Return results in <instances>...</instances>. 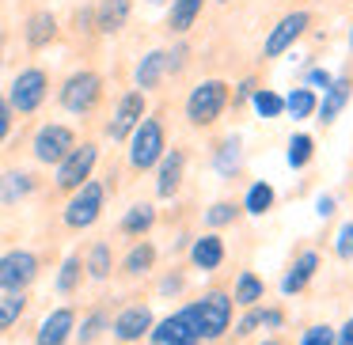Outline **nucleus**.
<instances>
[{
  "label": "nucleus",
  "mask_w": 353,
  "mask_h": 345,
  "mask_svg": "<svg viewBox=\"0 0 353 345\" xmlns=\"http://www.w3.org/2000/svg\"><path fill=\"white\" fill-rule=\"evenodd\" d=\"M186 307H190L194 326H198V342H216L232 326V296L228 292H205L201 300H194Z\"/></svg>",
  "instance_id": "f257e3e1"
},
{
  "label": "nucleus",
  "mask_w": 353,
  "mask_h": 345,
  "mask_svg": "<svg viewBox=\"0 0 353 345\" xmlns=\"http://www.w3.org/2000/svg\"><path fill=\"white\" fill-rule=\"evenodd\" d=\"M232 92L224 80H201L190 95H186V122L190 125H213L224 114Z\"/></svg>",
  "instance_id": "f03ea898"
},
{
  "label": "nucleus",
  "mask_w": 353,
  "mask_h": 345,
  "mask_svg": "<svg viewBox=\"0 0 353 345\" xmlns=\"http://www.w3.org/2000/svg\"><path fill=\"white\" fill-rule=\"evenodd\" d=\"M163 152H168L163 122L160 118H141V125L130 133V167L133 171H148V167L160 163Z\"/></svg>",
  "instance_id": "7ed1b4c3"
},
{
  "label": "nucleus",
  "mask_w": 353,
  "mask_h": 345,
  "mask_svg": "<svg viewBox=\"0 0 353 345\" xmlns=\"http://www.w3.org/2000/svg\"><path fill=\"white\" fill-rule=\"evenodd\" d=\"M61 107L69 110V114H88V110H95V103L103 99V76L92 69H80L72 72L69 80L61 84Z\"/></svg>",
  "instance_id": "20e7f679"
},
{
  "label": "nucleus",
  "mask_w": 353,
  "mask_h": 345,
  "mask_svg": "<svg viewBox=\"0 0 353 345\" xmlns=\"http://www.w3.org/2000/svg\"><path fill=\"white\" fill-rule=\"evenodd\" d=\"M46 92H50L46 69H23L8 87V107L19 110V114H34L46 103Z\"/></svg>",
  "instance_id": "39448f33"
},
{
  "label": "nucleus",
  "mask_w": 353,
  "mask_h": 345,
  "mask_svg": "<svg viewBox=\"0 0 353 345\" xmlns=\"http://www.w3.org/2000/svg\"><path fill=\"white\" fill-rule=\"evenodd\" d=\"M103 201H107L103 182H92V178H88V182L69 198V205H65V224H69V228H92L103 213Z\"/></svg>",
  "instance_id": "423d86ee"
},
{
  "label": "nucleus",
  "mask_w": 353,
  "mask_h": 345,
  "mask_svg": "<svg viewBox=\"0 0 353 345\" xmlns=\"http://www.w3.org/2000/svg\"><path fill=\"white\" fill-rule=\"evenodd\" d=\"M72 148H77V133H72L69 125H61V122L42 125V129L34 133V140H31L34 160H39V163H54V167L72 152Z\"/></svg>",
  "instance_id": "0eeeda50"
},
{
  "label": "nucleus",
  "mask_w": 353,
  "mask_h": 345,
  "mask_svg": "<svg viewBox=\"0 0 353 345\" xmlns=\"http://www.w3.org/2000/svg\"><path fill=\"white\" fill-rule=\"evenodd\" d=\"M95 160H99V148H95L92 140L77 145L61 163H57V190H80V186H84L88 178H92Z\"/></svg>",
  "instance_id": "6e6552de"
},
{
  "label": "nucleus",
  "mask_w": 353,
  "mask_h": 345,
  "mask_svg": "<svg viewBox=\"0 0 353 345\" xmlns=\"http://www.w3.org/2000/svg\"><path fill=\"white\" fill-rule=\"evenodd\" d=\"M39 277V254L8 251L0 254V292H23Z\"/></svg>",
  "instance_id": "1a4fd4ad"
},
{
  "label": "nucleus",
  "mask_w": 353,
  "mask_h": 345,
  "mask_svg": "<svg viewBox=\"0 0 353 345\" xmlns=\"http://www.w3.org/2000/svg\"><path fill=\"white\" fill-rule=\"evenodd\" d=\"M312 27V12H289V16L277 19V27L270 31L266 46H262V57H281L292 50V42H300Z\"/></svg>",
  "instance_id": "9d476101"
},
{
  "label": "nucleus",
  "mask_w": 353,
  "mask_h": 345,
  "mask_svg": "<svg viewBox=\"0 0 353 345\" xmlns=\"http://www.w3.org/2000/svg\"><path fill=\"white\" fill-rule=\"evenodd\" d=\"M152 326H156L152 307H145V304H130L110 319V334H114L122 345H133V342H141V337H148Z\"/></svg>",
  "instance_id": "9b49d317"
},
{
  "label": "nucleus",
  "mask_w": 353,
  "mask_h": 345,
  "mask_svg": "<svg viewBox=\"0 0 353 345\" xmlns=\"http://www.w3.org/2000/svg\"><path fill=\"white\" fill-rule=\"evenodd\" d=\"M148 342H163V345H198V326H194L190 307H179L175 315L160 319L148 330Z\"/></svg>",
  "instance_id": "f8f14e48"
},
{
  "label": "nucleus",
  "mask_w": 353,
  "mask_h": 345,
  "mask_svg": "<svg viewBox=\"0 0 353 345\" xmlns=\"http://www.w3.org/2000/svg\"><path fill=\"white\" fill-rule=\"evenodd\" d=\"M141 118H145V92H125L114 107V118L107 122V137L130 140V133L141 125Z\"/></svg>",
  "instance_id": "ddd939ff"
},
{
  "label": "nucleus",
  "mask_w": 353,
  "mask_h": 345,
  "mask_svg": "<svg viewBox=\"0 0 353 345\" xmlns=\"http://www.w3.org/2000/svg\"><path fill=\"white\" fill-rule=\"evenodd\" d=\"M77 330V311L72 307H54L46 319L39 322V334H34V345H65Z\"/></svg>",
  "instance_id": "4468645a"
},
{
  "label": "nucleus",
  "mask_w": 353,
  "mask_h": 345,
  "mask_svg": "<svg viewBox=\"0 0 353 345\" xmlns=\"http://www.w3.org/2000/svg\"><path fill=\"white\" fill-rule=\"evenodd\" d=\"M183 171H186V156L179 148L163 152L160 163H156V194L160 198H175L179 186H183Z\"/></svg>",
  "instance_id": "2eb2a0df"
},
{
  "label": "nucleus",
  "mask_w": 353,
  "mask_h": 345,
  "mask_svg": "<svg viewBox=\"0 0 353 345\" xmlns=\"http://www.w3.org/2000/svg\"><path fill=\"white\" fill-rule=\"evenodd\" d=\"M350 95H353V80L350 76H334V84L323 92V99H319V107H315V114H319V122L323 125H330L338 114L345 110V103H350Z\"/></svg>",
  "instance_id": "dca6fc26"
},
{
  "label": "nucleus",
  "mask_w": 353,
  "mask_h": 345,
  "mask_svg": "<svg viewBox=\"0 0 353 345\" xmlns=\"http://www.w3.org/2000/svg\"><path fill=\"white\" fill-rule=\"evenodd\" d=\"M319 273V251H300V258L292 262V269L281 277V292L285 296H296L307 289V281Z\"/></svg>",
  "instance_id": "f3484780"
},
{
  "label": "nucleus",
  "mask_w": 353,
  "mask_h": 345,
  "mask_svg": "<svg viewBox=\"0 0 353 345\" xmlns=\"http://www.w3.org/2000/svg\"><path fill=\"white\" fill-rule=\"evenodd\" d=\"M171 72V61H168V50H152V54H145L137 61V72H133V80H137V92H152V87H160V80Z\"/></svg>",
  "instance_id": "a211bd4d"
},
{
  "label": "nucleus",
  "mask_w": 353,
  "mask_h": 345,
  "mask_svg": "<svg viewBox=\"0 0 353 345\" xmlns=\"http://www.w3.org/2000/svg\"><path fill=\"white\" fill-rule=\"evenodd\" d=\"M190 262L201 269V273L216 269V266L224 262V239L213 236V231H209V236H198V239L190 243Z\"/></svg>",
  "instance_id": "6ab92c4d"
},
{
  "label": "nucleus",
  "mask_w": 353,
  "mask_h": 345,
  "mask_svg": "<svg viewBox=\"0 0 353 345\" xmlns=\"http://www.w3.org/2000/svg\"><path fill=\"white\" fill-rule=\"evenodd\" d=\"M133 4L130 0H99V8H95V27H99L103 34H118L125 27V19H130Z\"/></svg>",
  "instance_id": "aec40b11"
},
{
  "label": "nucleus",
  "mask_w": 353,
  "mask_h": 345,
  "mask_svg": "<svg viewBox=\"0 0 353 345\" xmlns=\"http://www.w3.org/2000/svg\"><path fill=\"white\" fill-rule=\"evenodd\" d=\"M34 190V178L27 171H4L0 175V205H16Z\"/></svg>",
  "instance_id": "412c9836"
},
{
  "label": "nucleus",
  "mask_w": 353,
  "mask_h": 345,
  "mask_svg": "<svg viewBox=\"0 0 353 345\" xmlns=\"http://www.w3.org/2000/svg\"><path fill=\"white\" fill-rule=\"evenodd\" d=\"M54 39H57V19H54V12H34V16L27 19V46H31V50H42V46H50Z\"/></svg>",
  "instance_id": "4be33fe9"
},
{
  "label": "nucleus",
  "mask_w": 353,
  "mask_h": 345,
  "mask_svg": "<svg viewBox=\"0 0 353 345\" xmlns=\"http://www.w3.org/2000/svg\"><path fill=\"white\" fill-rule=\"evenodd\" d=\"M205 0H171V12H168V27L175 34H186L194 23H198Z\"/></svg>",
  "instance_id": "5701e85b"
},
{
  "label": "nucleus",
  "mask_w": 353,
  "mask_h": 345,
  "mask_svg": "<svg viewBox=\"0 0 353 345\" xmlns=\"http://www.w3.org/2000/svg\"><path fill=\"white\" fill-rule=\"evenodd\" d=\"M266 296V284H262L259 273H251V269H243V273L236 277V292H232V304L239 307H259V300Z\"/></svg>",
  "instance_id": "b1692460"
},
{
  "label": "nucleus",
  "mask_w": 353,
  "mask_h": 345,
  "mask_svg": "<svg viewBox=\"0 0 353 345\" xmlns=\"http://www.w3.org/2000/svg\"><path fill=\"white\" fill-rule=\"evenodd\" d=\"M156 266V247L148 243V239H141V243H133L130 247V254L122 258V269L130 277H141V273H148V269Z\"/></svg>",
  "instance_id": "393cba45"
},
{
  "label": "nucleus",
  "mask_w": 353,
  "mask_h": 345,
  "mask_svg": "<svg viewBox=\"0 0 353 345\" xmlns=\"http://www.w3.org/2000/svg\"><path fill=\"white\" fill-rule=\"evenodd\" d=\"M152 224H156V209L148 205V201L125 209V216H122V231H125V236H133V239H141L148 228H152Z\"/></svg>",
  "instance_id": "a878e982"
},
{
  "label": "nucleus",
  "mask_w": 353,
  "mask_h": 345,
  "mask_svg": "<svg viewBox=\"0 0 353 345\" xmlns=\"http://www.w3.org/2000/svg\"><path fill=\"white\" fill-rule=\"evenodd\" d=\"M84 269H88V277H95V281H107L110 269H114L110 243H92V251H88V258H84Z\"/></svg>",
  "instance_id": "bb28decb"
},
{
  "label": "nucleus",
  "mask_w": 353,
  "mask_h": 345,
  "mask_svg": "<svg viewBox=\"0 0 353 345\" xmlns=\"http://www.w3.org/2000/svg\"><path fill=\"white\" fill-rule=\"evenodd\" d=\"M315 107H319V95L307 92V87H292L289 95H285V110H289L296 122H304V118L315 114Z\"/></svg>",
  "instance_id": "cd10ccee"
},
{
  "label": "nucleus",
  "mask_w": 353,
  "mask_h": 345,
  "mask_svg": "<svg viewBox=\"0 0 353 345\" xmlns=\"http://www.w3.org/2000/svg\"><path fill=\"white\" fill-rule=\"evenodd\" d=\"M251 107L259 118H281L285 114V95H277L274 87H254Z\"/></svg>",
  "instance_id": "c85d7f7f"
},
{
  "label": "nucleus",
  "mask_w": 353,
  "mask_h": 345,
  "mask_svg": "<svg viewBox=\"0 0 353 345\" xmlns=\"http://www.w3.org/2000/svg\"><path fill=\"white\" fill-rule=\"evenodd\" d=\"M23 311H27L23 292H4V296H0V334L16 326V322L23 319Z\"/></svg>",
  "instance_id": "c756f323"
},
{
  "label": "nucleus",
  "mask_w": 353,
  "mask_h": 345,
  "mask_svg": "<svg viewBox=\"0 0 353 345\" xmlns=\"http://www.w3.org/2000/svg\"><path fill=\"white\" fill-rule=\"evenodd\" d=\"M107 330H110V315L103 311V307H95V311H88V319L80 322L77 337H80V345H92V342H99Z\"/></svg>",
  "instance_id": "7c9ffc66"
},
{
  "label": "nucleus",
  "mask_w": 353,
  "mask_h": 345,
  "mask_svg": "<svg viewBox=\"0 0 353 345\" xmlns=\"http://www.w3.org/2000/svg\"><path fill=\"white\" fill-rule=\"evenodd\" d=\"M243 209L251 216H266L270 209H274V186H270V182H254L251 190H247V198H243Z\"/></svg>",
  "instance_id": "2f4dec72"
},
{
  "label": "nucleus",
  "mask_w": 353,
  "mask_h": 345,
  "mask_svg": "<svg viewBox=\"0 0 353 345\" xmlns=\"http://www.w3.org/2000/svg\"><path fill=\"white\" fill-rule=\"evenodd\" d=\"M315 156V137H307V133H296V137H289V152H285V160H289V167H307Z\"/></svg>",
  "instance_id": "473e14b6"
},
{
  "label": "nucleus",
  "mask_w": 353,
  "mask_h": 345,
  "mask_svg": "<svg viewBox=\"0 0 353 345\" xmlns=\"http://www.w3.org/2000/svg\"><path fill=\"white\" fill-rule=\"evenodd\" d=\"M80 277H84V262H80L77 254H69V258L61 262V273H57V292H61V296H72V292L80 289Z\"/></svg>",
  "instance_id": "72a5a7b5"
},
{
  "label": "nucleus",
  "mask_w": 353,
  "mask_h": 345,
  "mask_svg": "<svg viewBox=\"0 0 353 345\" xmlns=\"http://www.w3.org/2000/svg\"><path fill=\"white\" fill-rule=\"evenodd\" d=\"M239 171V137H228L221 148H216V175L232 178Z\"/></svg>",
  "instance_id": "f704fd0d"
},
{
  "label": "nucleus",
  "mask_w": 353,
  "mask_h": 345,
  "mask_svg": "<svg viewBox=\"0 0 353 345\" xmlns=\"http://www.w3.org/2000/svg\"><path fill=\"white\" fill-rule=\"evenodd\" d=\"M239 216V209L232 205V201H216V205L205 209V224L209 228H224V224H232Z\"/></svg>",
  "instance_id": "c9c22d12"
},
{
  "label": "nucleus",
  "mask_w": 353,
  "mask_h": 345,
  "mask_svg": "<svg viewBox=\"0 0 353 345\" xmlns=\"http://www.w3.org/2000/svg\"><path fill=\"white\" fill-rule=\"evenodd\" d=\"M300 345H334V326L315 322V326H307L304 334H300Z\"/></svg>",
  "instance_id": "e433bc0d"
},
{
  "label": "nucleus",
  "mask_w": 353,
  "mask_h": 345,
  "mask_svg": "<svg viewBox=\"0 0 353 345\" xmlns=\"http://www.w3.org/2000/svg\"><path fill=\"white\" fill-rule=\"evenodd\" d=\"M334 254H338L342 262L353 258V220H345L342 228H338V236H334Z\"/></svg>",
  "instance_id": "4c0bfd02"
},
{
  "label": "nucleus",
  "mask_w": 353,
  "mask_h": 345,
  "mask_svg": "<svg viewBox=\"0 0 353 345\" xmlns=\"http://www.w3.org/2000/svg\"><path fill=\"white\" fill-rule=\"evenodd\" d=\"M330 84H334V76H330L327 69H307L304 72V87H307V92H327Z\"/></svg>",
  "instance_id": "58836bf2"
},
{
  "label": "nucleus",
  "mask_w": 353,
  "mask_h": 345,
  "mask_svg": "<svg viewBox=\"0 0 353 345\" xmlns=\"http://www.w3.org/2000/svg\"><path fill=\"white\" fill-rule=\"evenodd\" d=\"M259 326H262V307H247V315L236 322V334L247 337V334H254Z\"/></svg>",
  "instance_id": "ea45409f"
},
{
  "label": "nucleus",
  "mask_w": 353,
  "mask_h": 345,
  "mask_svg": "<svg viewBox=\"0 0 353 345\" xmlns=\"http://www.w3.org/2000/svg\"><path fill=\"white\" fill-rule=\"evenodd\" d=\"M262 326H266V330H281L285 326V311H281V307H262Z\"/></svg>",
  "instance_id": "a19ab883"
},
{
  "label": "nucleus",
  "mask_w": 353,
  "mask_h": 345,
  "mask_svg": "<svg viewBox=\"0 0 353 345\" xmlns=\"http://www.w3.org/2000/svg\"><path fill=\"white\" fill-rule=\"evenodd\" d=\"M8 133H12V107H8V99L0 95V145L8 140Z\"/></svg>",
  "instance_id": "79ce46f5"
},
{
  "label": "nucleus",
  "mask_w": 353,
  "mask_h": 345,
  "mask_svg": "<svg viewBox=\"0 0 353 345\" xmlns=\"http://www.w3.org/2000/svg\"><path fill=\"white\" fill-rule=\"evenodd\" d=\"M334 345H353V315L342 322V326L334 330Z\"/></svg>",
  "instance_id": "37998d69"
},
{
  "label": "nucleus",
  "mask_w": 353,
  "mask_h": 345,
  "mask_svg": "<svg viewBox=\"0 0 353 345\" xmlns=\"http://www.w3.org/2000/svg\"><path fill=\"white\" fill-rule=\"evenodd\" d=\"M315 213H319L323 220L334 216V198H330V194H319V198H315Z\"/></svg>",
  "instance_id": "c03bdc74"
},
{
  "label": "nucleus",
  "mask_w": 353,
  "mask_h": 345,
  "mask_svg": "<svg viewBox=\"0 0 353 345\" xmlns=\"http://www.w3.org/2000/svg\"><path fill=\"white\" fill-rule=\"evenodd\" d=\"M160 292H163V296H171V292H183V277H179V273L163 277V281H160Z\"/></svg>",
  "instance_id": "a18cd8bd"
},
{
  "label": "nucleus",
  "mask_w": 353,
  "mask_h": 345,
  "mask_svg": "<svg viewBox=\"0 0 353 345\" xmlns=\"http://www.w3.org/2000/svg\"><path fill=\"white\" fill-rule=\"evenodd\" d=\"M254 87H259V84H254V80H243V84H239V99H251V95H254Z\"/></svg>",
  "instance_id": "49530a36"
},
{
  "label": "nucleus",
  "mask_w": 353,
  "mask_h": 345,
  "mask_svg": "<svg viewBox=\"0 0 353 345\" xmlns=\"http://www.w3.org/2000/svg\"><path fill=\"white\" fill-rule=\"evenodd\" d=\"M262 345H281V342H277V337H266V342H262Z\"/></svg>",
  "instance_id": "de8ad7c7"
},
{
  "label": "nucleus",
  "mask_w": 353,
  "mask_h": 345,
  "mask_svg": "<svg viewBox=\"0 0 353 345\" xmlns=\"http://www.w3.org/2000/svg\"><path fill=\"white\" fill-rule=\"evenodd\" d=\"M350 50H353V27H350Z\"/></svg>",
  "instance_id": "09e8293b"
},
{
  "label": "nucleus",
  "mask_w": 353,
  "mask_h": 345,
  "mask_svg": "<svg viewBox=\"0 0 353 345\" xmlns=\"http://www.w3.org/2000/svg\"><path fill=\"white\" fill-rule=\"evenodd\" d=\"M148 345H163V342H148Z\"/></svg>",
  "instance_id": "8fccbe9b"
},
{
  "label": "nucleus",
  "mask_w": 353,
  "mask_h": 345,
  "mask_svg": "<svg viewBox=\"0 0 353 345\" xmlns=\"http://www.w3.org/2000/svg\"><path fill=\"white\" fill-rule=\"evenodd\" d=\"M148 4H160V0H148Z\"/></svg>",
  "instance_id": "3c124183"
},
{
  "label": "nucleus",
  "mask_w": 353,
  "mask_h": 345,
  "mask_svg": "<svg viewBox=\"0 0 353 345\" xmlns=\"http://www.w3.org/2000/svg\"><path fill=\"white\" fill-rule=\"evenodd\" d=\"M0 61H4V50H0Z\"/></svg>",
  "instance_id": "603ef678"
},
{
  "label": "nucleus",
  "mask_w": 353,
  "mask_h": 345,
  "mask_svg": "<svg viewBox=\"0 0 353 345\" xmlns=\"http://www.w3.org/2000/svg\"><path fill=\"white\" fill-rule=\"evenodd\" d=\"M224 4H228V0H224Z\"/></svg>",
  "instance_id": "864d4df0"
}]
</instances>
